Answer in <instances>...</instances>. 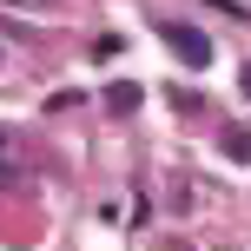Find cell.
Masks as SVG:
<instances>
[{"instance_id": "1", "label": "cell", "mask_w": 251, "mask_h": 251, "mask_svg": "<svg viewBox=\"0 0 251 251\" xmlns=\"http://www.w3.org/2000/svg\"><path fill=\"white\" fill-rule=\"evenodd\" d=\"M172 53H178L185 66H205V60H212V47H205V33H192V26H172Z\"/></svg>"}, {"instance_id": "2", "label": "cell", "mask_w": 251, "mask_h": 251, "mask_svg": "<svg viewBox=\"0 0 251 251\" xmlns=\"http://www.w3.org/2000/svg\"><path fill=\"white\" fill-rule=\"evenodd\" d=\"M20 7H53V0H20Z\"/></svg>"}]
</instances>
